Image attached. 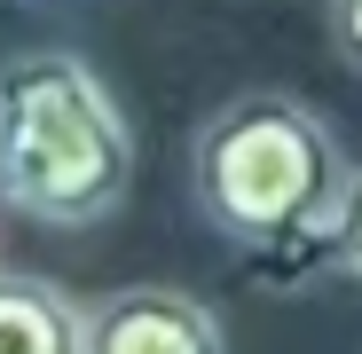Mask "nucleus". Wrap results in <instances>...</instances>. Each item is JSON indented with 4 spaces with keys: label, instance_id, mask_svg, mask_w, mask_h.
<instances>
[{
    "label": "nucleus",
    "instance_id": "2",
    "mask_svg": "<svg viewBox=\"0 0 362 354\" xmlns=\"http://www.w3.org/2000/svg\"><path fill=\"white\" fill-rule=\"evenodd\" d=\"M134 189V126L71 47L0 55V205L40 228H103Z\"/></svg>",
    "mask_w": 362,
    "mask_h": 354
},
{
    "label": "nucleus",
    "instance_id": "4",
    "mask_svg": "<svg viewBox=\"0 0 362 354\" xmlns=\"http://www.w3.org/2000/svg\"><path fill=\"white\" fill-rule=\"evenodd\" d=\"M0 354H79V300L47 276L0 268Z\"/></svg>",
    "mask_w": 362,
    "mask_h": 354
},
{
    "label": "nucleus",
    "instance_id": "5",
    "mask_svg": "<svg viewBox=\"0 0 362 354\" xmlns=\"http://www.w3.org/2000/svg\"><path fill=\"white\" fill-rule=\"evenodd\" d=\"M339 276L362 283V173H354V197H346V236H339Z\"/></svg>",
    "mask_w": 362,
    "mask_h": 354
},
{
    "label": "nucleus",
    "instance_id": "6",
    "mask_svg": "<svg viewBox=\"0 0 362 354\" xmlns=\"http://www.w3.org/2000/svg\"><path fill=\"white\" fill-rule=\"evenodd\" d=\"M331 32H339V47H346V64L362 71V0H331Z\"/></svg>",
    "mask_w": 362,
    "mask_h": 354
},
{
    "label": "nucleus",
    "instance_id": "3",
    "mask_svg": "<svg viewBox=\"0 0 362 354\" xmlns=\"http://www.w3.org/2000/svg\"><path fill=\"white\" fill-rule=\"evenodd\" d=\"M79 354H228V323L181 283H118L79 300Z\"/></svg>",
    "mask_w": 362,
    "mask_h": 354
},
{
    "label": "nucleus",
    "instance_id": "1",
    "mask_svg": "<svg viewBox=\"0 0 362 354\" xmlns=\"http://www.w3.org/2000/svg\"><path fill=\"white\" fill-rule=\"evenodd\" d=\"M189 189L260 291H315L339 276L354 165L315 102L284 87L228 95L189 142Z\"/></svg>",
    "mask_w": 362,
    "mask_h": 354
}]
</instances>
